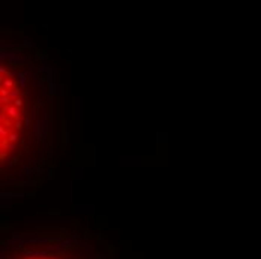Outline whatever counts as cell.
<instances>
[{
  "label": "cell",
  "instance_id": "cell-1",
  "mask_svg": "<svg viewBox=\"0 0 261 259\" xmlns=\"http://www.w3.org/2000/svg\"><path fill=\"white\" fill-rule=\"evenodd\" d=\"M0 150H2V162L9 159L18 148L23 129H24V94L20 86L17 73L2 68V79H0Z\"/></svg>",
  "mask_w": 261,
  "mask_h": 259
},
{
  "label": "cell",
  "instance_id": "cell-2",
  "mask_svg": "<svg viewBox=\"0 0 261 259\" xmlns=\"http://www.w3.org/2000/svg\"><path fill=\"white\" fill-rule=\"evenodd\" d=\"M21 259H59V258H48V256H27Z\"/></svg>",
  "mask_w": 261,
  "mask_h": 259
}]
</instances>
